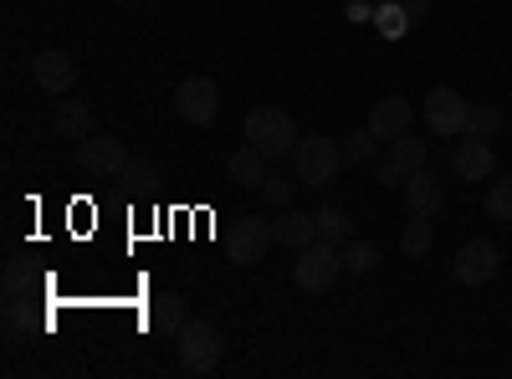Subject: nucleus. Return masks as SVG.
Segmentation results:
<instances>
[{
    "mask_svg": "<svg viewBox=\"0 0 512 379\" xmlns=\"http://www.w3.org/2000/svg\"><path fill=\"white\" fill-rule=\"evenodd\" d=\"M175 103H180V118L185 123H210V118H216V108H221V93H216V82H210V77H185Z\"/></svg>",
    "mask_w": 512,
    "mask_h": 379,
    "instance_id": "9d476101",
    "label": "nucleus"
},
{
    "mask_svg": "<svg viewBox=\"0 0 512 379\" xmlns=\"http://www.w3.org/2000/svg\"><path fill=\"white\" fill-rule=\"evenodd\" d=\"M400 246H405V257H425V251H431V221H425V216H410Z\"/></svg>",
    "mask_w": 512,
    "mask_h": 379,
    "instance_id": "393cba45",
    "label": "nucleus"
},
{
    "mask_svg": "<svg viewBox=\"0 0 512 379\" xmlns=\"http://www.w3.org/2000/svg\"><path fill=\"white\" fill-rule=\"evenodd\" d=\"M272 241H277L272 221H262V216H236V226H231V262H236V267H256V262L267 257Z\"/></svg>",
    "mask_w": 512,
    "mask_h": 379,
    "instance_id": "423d86ee",
    "label": "nucleus"
},
{
    "mask_svg": "<svg viewBox=\"0 0 512 379\" xmlns=\"http://www.w3.org/2000/svg\"><path fill=\"white\" fill-rule=\"evenodd\" d=\"M425 154H431V144H425V139H415V134H400V139H390V159H395V170H400V175H415V170H425Z\"/></svg>",
    "mask_w": 512,
    "mask_h": 379,
    "instance_id": "6ab92c4d",
    "label": "nucleus"
},
{
    "mask_svg": "<svg viewBox=\"0 0 512 379\" xmlns=\"http://www.w3.org/2000/svg\"><path fill=\"white\" fill-rule=\"evenodd\" d=\"M231 180H236V185H251V190H262V180H267V154L256 149V144H241V149L231 154Z\"/></svg>",
    "mask_w": 512,
    "mask_h": 379,
    "instance_id": "f3484780",
    "label": "nucleus"
},
{
    "mask_svg": "<svg viewBox=\"0 0 512 379\" xmlns=\"http://www.w3.org/2000/svg\"><path fill=\"white\" fill-rule=\"evenodd\" d=\"M31 77H36V88H41V93H72L77 62H72L67 52L47 47V52H36V57H31Z\"/></svg>",
    "mask_w": 512,
    "mask_h": 379,
    "instance_id": "1a4fd4ad",
    "label": "nucleus"
},
{
    "mask_svg": "<svg viewBox=\"0 0 512 379\" xmlns=\"http://www.w3.org/2000/svg\"><path fill=\"white\" fill-rule=\"evenodd\" d=\"M497 267H502L497 241H466V246L456 251V262H451V272H456L461 287H482V282H492Z\"/></svg>",
    "mask_w": 512,
    "mask_h": 379,
    "instance_id": "0eeeda50",
    "label": "nucleus"
},
{
    "mask_svg": "<svg viewBox=\"0 0 512 379\" xmlns=\"http://www.w3.org/2000/svg\"><path fill=\"white\" fill-rule=\"evenodd\" d=\"M400 195H405V210H410V216H425V221H431L436 210H441V180H431V175H425V170L405 175Z\"/></svg>",
    "mask_w": 512,
    "mask_h": 379,
    "instance_id": "f8f14e48",
    "label": "nucleus"
},
{
    "mask_svg": "<svg viewBox=\"0 0 512 379\" xmlns=\"http://www.w3.org/2000/svg\"><path fill=\"white\" fill-rule=\"evenodd\" d=\"M31 328L47 333V328H52V313H41V308L26 298V292L6 298V333H11V339H21V333H31Z\"/></svg>",
    "mask_w": 512,
    "mask_h": 379,
    "instance_id": "2eb2a0df",
    "label": "nucleus"
},
{
    "mask_svg": "<svg viewBox=\"0 0 512 379\" xmlns=\"http://www.w3.org/2000/svg\"><path fill=\"white\" fill-rule=\"evenodd\" d=\"M57 134L62 139H88L93 134V113L88 108H82V103H57Z\"/></svg>",
    "mask_w": 512,
    "mask_h": 379,
    "instance_id": "aec40b11",
    "label": "nucleus"
},
{
    "mask_svg": "<svg viewBox=\"0 0 512 379\" xmlns=\"http://www.w3.org/2000/svg\"><path fill=\"white\" fill-rule=\"evenodd\" d=\"M246 144H256L267 159H282L297 149V129L282 108H251L246 113Z\"/></svg>",
    "mask_w": 512,
    "mask_h": 379,
    "instance_id": "f03ea898",
    "label": "nucleus"
},
{
    "mask_svg": "<svg viewBox=\"0 0 512 379\" xmlns=\"http://www.w3.org/2000/svg\"><path fill=\"white\" fill-rule=\"evenodd\" d=\"M379 267V246L374 241H349L344 246V272H374Z\"/></svg>",
    "mask_w": 512,
    "mask_h": 379,
    "instance_id": "b1692460",
    "label": "nucleus"
},
{
    "mask_svg": "<svg viewBox=\"0 0 512 379\" xmlns=\"http://www.w3.org/2000/svg\"><path fill=\"white\" fill-rule=\"evenodd\" d=\"M118 180H123V185H134V190H149V185H154V164L128 154V164H123V175H118Z\"/></svg>",
    "mask_w": 512,
    "mask_h": 379,
    "instance_id": "bb28decb",
    "label": "nucleus"
},
{
    "mask_svg": "<svg viewBox=\"0 0 512 379\" xmlns=\"http://www.w3.org/2000/svg\"><path fill=\"white\" fill-rule=\"evenodd\" d=\"M31 282H36V262L11 257V262H6V277H0V287H6V298H16V292H31Z\"/></svg>",
    "mask_w": 512,
    "mask_h": 379,
    "instance_id": "5701e85b",
    "label": "nucleus"
},
{
    "mask_svg": "<svg viewBox=\"0 0 512 379\" xmlns=\"http://www.w3.org/2000/svg\"><path fill=\"white\" fill-rule=\"evenodd\" d=\"M338 272H344V246H333V241H308L303 251H297V262H292V277L303 292H328L338 282Z\"/></svg>",
    "mask_w": 512,
    "mask_h": 379,
    "instance_id": "f257e3e1",
    "label": "nucleus"
},
{
    "mask_svg": "<svg viewBox=\"0 0 512 379\" xmlns=\"http://www.w3.org/2000/svg\"><path fill=\"white\" fill-rule=\"evenodd\" d=\"M374 180H379V185H400L405 175L395 170V159H390V154H384V159H374Z\"/></svg>",
    "mask_w": 512,
    "mask_h": 379,
    "instance_id": "c756f323",
    "label": "nucleus"
},
{
    "mask_svg": "<svg viewBox=\"0 0 512 379\" xmlns=\"http://www.w3.org/2000/svg\"><path fill=\"white\" fill-rule=\"evenodd\" d=\"M313 216H318V236H323V241L349 246V216H344V205H318Z\"/></svg>",
    "mask_w": 512,
    "mask_h": 379,
    "instance_id": "412c9836",
    "label": "nucleus"
},
{
    "mask_svg": "<svg viewBox=\"0 0 512 379\" xmlns=\"http://www.w3.org/2000/svg\"><path fill=\"white\" fill-rule=\"evenodd\" d=\"M405 6V16H410V26H420L425 16H431V0H400Z\"/></svg>",
    "mask_w": 512,
    "mask_h": 379,
    "instance_id": "7c9ffc66",
    "label": "nucleus"
},
{
    "mask_svg": "<svg viewBox=\"0 0 512 379\" xmlns=\"http://www.w3.org/2000/svg\"><path fill=\"white\" fill-rule=\"evenodd\" d=\"M487 216L492 221H512V180H492L487 185Z\"/></svg>",
    "mask_w": 512,
    "mask_h": 379,
    "instance_id": "a878e982",
    "label": "nucleus"
},
{
    "mask_svg": "<svg viewBox=\"0 0 512 379\" xmlns=\"http://www.w3.org/2000/svg\"><path fill=\"white\" fill-rule=\"evenodd\" d=\"M277 241L282 246H292V251H303L308 241H318V216H308V210H287L282 205V216H277Z\"/></svg>",
    "mask_w": 512,
    "mask_h": 379,
    "instance_id": "4468645a",
    "label": "nucleus"
},
{
    "mask_svg": "<svg viewBox=\"0 0 512 379\" xmlns=\"http://www.w3.org/2000/svg\"><path fill=\"white\" fill-rule=\"evenodd\" d=\"M466 98L451 93V88H431L425 93V123H431V134L451 139V134H466Z\"/></svg>",
    "mask_w": 512,
    "mask_h": 379,
    "instance_id": "6e6552de",
    "label": "nucleus"
},
{
    "mask_svg": "<svg viewBox=\"0 0 512 379\" xmlns=\"http://www.w3.org/2000/svg\"><path fill=\"white\" fill-rule=\"evenodd\" d=\"M379 31H384V36H405V31H410V16H405L400 0H390V6L379 11Z\"/></svg>",
    "mask_w": 512,
    "mask_h": 379,
    "instance_id": "cd10ccee",
    "label": "nucleus"
},
{
    "mask_svg": "<svg viewBox=\"0 0 512 379\" xmlns=\"http://www.w3.org/2000/svg\"><path fill=\"white\" fill-rule=\"evenodd\" d=\"M180 339V364L190 369V374H210L221 364V333H216V323H205V318H185V328L175 333Z\"/></svg>",
    "mask_w": 512,
    "mask_h": 379,
    "instance_id": "39448f33",
    "label": "nucleus"
},
{
    "mask_svg": "<svg viewBox=\"0 0 512 379\" xmlns=\"http://www.w3.org/2000/svg\"><path fill=\"white\" fill-rule=\"evenodd\" d=\"M410 118L415 113L405 98H379L369 113V129H374V139H400V134H410Z\"/></svg>",
    "mask_w": 512,
    "mask_h": 379,
    "instance_id": "ddd939ff",
    "label": "nucleus"
},
{
    "mask_svg": "<svg viewBox=\"0 0 512 379\" xmlns=\"http://www.w3.org/2000/svg\"><path fill=\"white\" fill-rule=\"evenodd\" d=\"M502 129H507V113L497 108V103H482V108H472L466 113V139H502Z\"/></svg>",
    "mask_w": 512,
    "mask_h": 379,
    "instance_id": "a211bd4d",
    "label": "nucleus"
},
{
    "mask_svg": "<svg viewBox=\"0 0 512 379\" xmlns=\"http://www.w3.org/2000/svg\"><path fill=\"white\" fill-rule=\"evenodd\" d=\"M374 159H379V139H374V129L344 139V164H354V170H374Z\"/></svg>",
    "mask_w": 512,
    "mask_h": 379,
    "instance_id": "4be33fe9",
    "label": "nucleus"
},
{
    "mask_svg": "<svg viewBox=\"0 0 512 379\" xmlns=\"http://www.w3.org/2000/svg\"><path fill=\"white\" fill-rule=\"evenodd\" d=\"M262 200H267V205H292V180L267 175V180H262Z\"/></svg>",
    "mask_w": 512,
    "mask_h": 379,
    "instance_id": "c85d7f7f",
    "label": "nucleus"
},
{
    "mask_svg": "<svg viewBox=\"0 0 512 379\" xmlns=\"http://www.w3.org/2000/svg\"><path fill=\"white\" fill-rule=\"evenodd\" d=\"M292 164H297V180L318 190V185H328V180L338 175V164H344V149H338L333 139H323V134H313V139H297Z\"/></svg>",
    "mask_w": 512,
    "mask_h": 379,
    "instance_id": "7ed1b4c3",
    "label": "nucleus"
},
{
    "mask_svg": "<svg viewBox=\"0 0 512 379\" xmlns=\"http://www.w3.org/2000/svg\"><path fill=\"white\" fill-rule=\"evenodd\" d=\"M123 164H128L123 139H113V134H88V139H77V170L88 175V180H118Z\"/></svg>",
    "mask_w": 512,
    "mask_h": 379,
    "instance_id": "20e7f679",
    "label": "nucleus"
},
{
    "mask_svg": "<svg viewBox=\"0 0 512 379\" xmlns=\"http://www.w3.org/2000/svg\"><path fill=\"white\" fill-rule=\"evenodd\" d=\"M451 170H456V180H492V170H497V154H492V144L487 139H461L456 144V154H451Z\"/></svg>",
    "mask_w": 512,
    "mask_h": 379,
    "instance_id": "9b49d317",
    "label": "nucleus"
},
{
    "mask_svg": "<svg viewBox=\"0 0 512 379\" xmlns=\"http://www.w3.org/2000/svg\"><path fill=\"white\" fill-rule=\"evenodd\" d=\"M369 16H374V11L364 6V0H354V6H349V21H369Z\"/></svg>",
    "mask_w": 512,
    "mask_h": 379,
    "instance_id": "2f4dec72",
    "label": "nucleus"
},
{
    "mask_svg": "<svg viewBox=\"0 0 512 379\" xmlns=\"http://www.w3.org/2000/svg\"><path fill=\"white\" fill-rule=\"evenodd\" d=\"M144 323L154 333H180L185 328V303L175 298V292H154V298L144 303Z\"/></svg>",
    "mask_w": 512,
    "mask_h": 379,
    "instance_id": "dca6fc26",
    "label": "nucleus"
}]
</instances>
